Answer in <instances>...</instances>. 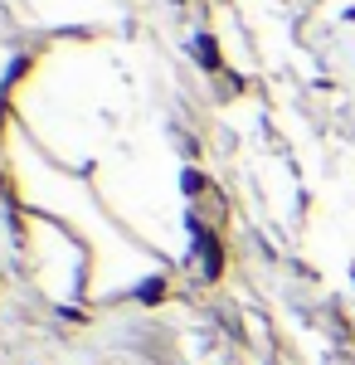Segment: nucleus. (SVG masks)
Instances as JSON below:
<instances>
[{
  "label": "nucleus",
  "mask_w": 355,
  "mask_h": 365,
  "mask_svg": "<svg viewBox=\"0 0 355 365\" xmlns=\"http://www.w3.org/2000/svg\"><path fill=\"white\" fill-rule=\"evenodd\" d=\"M195 239H200V253H205V273H210V278H219V268H224V263H219V244L205 234V229H195Z\"/></svg>",
  "instance_id": "1"
},
{
  "label": "nucleus",
  "mask_w": 355,
  "mask_h": 365,
  "mask_svg": "<svg viewBox=\"0 0 355 365\" xmlns=\"http://www.w3.org/2000/svg\"><path fill=\"white\" fill-rule=\"evenodd\" d=\"M195 54L205 68H219V54H215V39H195Z\"/></svg>",
  "instance_id": "2"
}]
</instances>
